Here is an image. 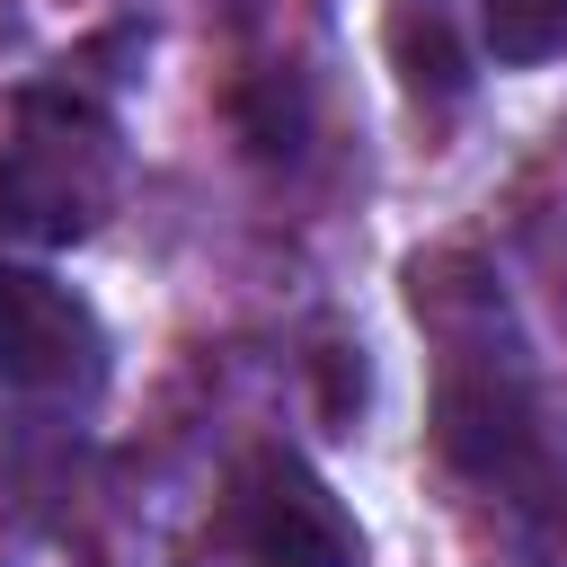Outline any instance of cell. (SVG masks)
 <instances>
[{
	"mask_svg": "<svg viewBox=\"0 0 567 567\" xmlns=\"http://www.w3.org/2000/svg\"><path fill=\"white\" fill-rule=\"evenodd\" d=\"M230 540L248 549V567H363V540H354L346 505L292 452H257L239 470V487H230Z\"/></svg>",
	"mask_w": 567,
	"mask_h": 567,
	"instance_id": "6da1fadb",
	"label": "cell"
},
{
	"mask_svg": "<svg viewBox=\"0 0 567 567\" xmlns=\"http://www.w3.org/2000/svg\"><path fill=\"white\" fill-rule=\"evenodd\" d=\"M0 195L44 239L89 230L97 204H106V124L80 115L71 97H27V142H18V159L0 177Z\"/></svg>",
	"mask_w": 567,
	"mask_h": 567,
	"instance_id": "7a4b0ae2",
	"label": "cell"
},
{
	"mask_svg": "<svg viewBox=\"0 0 567 567\" xmlns=\"http://www.w3.org/2000/svg\"><path fill=\"white\" fill-rule=\"evenodd\" d=\"M89 354V319L44 275L0 266V381H71Z\"/></svg>",
	"mask_w": 567,
	"mask_h": 567,
	"instance_id": "3957f363",
	"label": "cell"
},
{
	"mask_svg": "<svg viewBox=\"0 0 567 567\" xmlns=\"http://www.w3.org/2000/svg\"><path fill=\"white\" fill-rule=\"evenodd\" d=\"M443 452L470 470V478H514L523 452H532V425H523V399L496 390V381H443Z\"/></svg>",
	"mask_w": 567,
	"mask_h": 567,
	"instance_id": "277c9868",
	"label": "cell"
},
{
	"mask_svg": "<svg viewBox=\"0 0 567 567\" xmlns=\"http://www.w3.org/2000/svg\"><path fill=\"white\" fill-rule=\"evenodd\" d=\"M390 53H399V71H408V89L425 97H461V80H470V62H461V44H452V27H443V9L434 0H399L390 9Z\"/></svg>",
	"mask_w": 567,
	"mask_h": 567,
	"instance_id": "5b68a950",
	"label": "cell"
},
{
	"mask_svg": "<svg viewBox=\"0 0 567 567\" xmlns=\"http://www.w3.org/2000/svg\"><path fill=\"white\" fill-rule=\"evenodd\" d=\"M478 44L496 62H549L567 53V0H478Z\"/></svg>",
	"mask_w": 567,
	"mask_h": 567,
	"instance_id": "8992f818",
	"label": "cell"
}]
</instances>
